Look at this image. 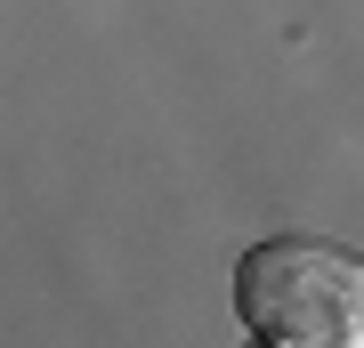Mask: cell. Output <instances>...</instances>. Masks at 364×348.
<instances>
[{"mask_svg": "<svg viewBox=\"0 0 364 348\" xmlns=\"http://www.w3.org/2000/svg\"><path fill=\"white\" fill-rule=\"evenodd\" d=\"M235 308L267 348H364V259L316 235L251 243L235 268Z\"/></svg>", "mask_w": 364, "mask_h": 348, "instance_id": "1", "label": "cell"}]
</instances>
